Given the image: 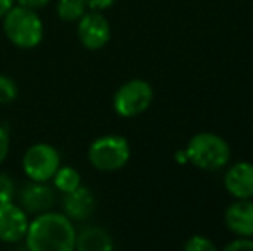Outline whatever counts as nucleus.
Segmentation results:
<instances>
[{
	"label": "nucleus",
	"instance_id": "5",
	"mask_svg": "<svg viewBox=\"0 0 253 251\" xmlns=\"http://www.w3.org/2000/svg\"><path fill=\"white\" fill-rule=\"evenodd\" d=\"M153 90L143 79H131L124 83L114 95V110L124 119L138 117L152 105Z\"/></svg>",
	"mask_w": 253,
	"mask_h": 251
},
{
	"label": "nucleus",
	"instance_id": "24",
	"mask_svg": "<svg viewBox=\"0 0 253 251\" xmlns=\"http://www.w3.org/2000/svg\"><path fill=\"white\" fill-rule=\"evenodd\" d=\"M176 160L179 162H188V157H186V151H177L176 153Z\"/></svg>",
	"mask_w": 253,
	"mask_h": 251
},
{
	"label": "nucleus",
	"instance_id": "11",
	"mask_svg": "<svg viewBox=\"0 0 253 251\" xmlns=\"http://www.w3.org/2000/svg\"><path fill=\"white\" fill-rule=\"evenodd\" d=\"M224 220L231 232L240 238H252L253 236V201L238 200L226 208Z\"/></svg>",
	"mask_w": 253,
	"mask_h": 251
},
{
	"label": "nucleus",
	"instance_id": "20",
	"mask_svg": "<svg viewBox=\"0 0 253 251\" xmlns=\"http://www.w3.org/2000/svg\"><path fill=\"white\" fill-rule=\"evenodd\" d=\"M226 251H236V250H253V239L250 238H238L233 243H227L224 246Z\"/></svg>",
	"mask_w": 253,
	"mask_h": 251
},
{
	"label": "nucleus",
	"instance_id": "16",
	"mask_svg": "<svg viewBox=\"0 0 253 251\" xmlns=\"http://www.w3.org/2000/svg\"><path fill=\"white\" fill-rule=\"evenodd\" d=\"M17 98V84L9 76L0 72V104H12Z\"/></svg>",
	"mask_w": 253,
	"mask_h": 251
},
{
	"label": "nucleus",
	"instance_id": "4",
	"mask_svg": "<svg viewBox=\"0 0 253 251\" xmlns=\"http://www.w3.org/2000/svg\"><path fill=\"white\" fill-rule=\"evenodd\" d=\"M131 148L126 138L117 134L100 136L88 148V160L100 172H116L127 164Z\"/></svg>",
	"mask_w": 253,
	"mask_h": 251
},
{
	"label": "nucleus",
	"instance_id": "10",
	"mask_svg": "<svg viewBox=\"0 0 253 251\" xmlns=\"http://www.w3.org/2000/svg\"><path fill=\"white\" fill-rule=\"evenodd\" d=\"M224 186L236 200L253 198V164L238 162L224 176Z\"/></svg>",
	"mask_w": 253,
	"mask_h": 251
},
{
	"label": "nucleus",
	"instance_id": "14",
	"mask_svg": "<svg viewBox=\"0 0 253 251\" xmlns=\"http://www.w3.org/2000/svg\"><path fill=\"white\" fill-rule=\"evenodd\" d=\"M53 186L57 191H60L62 194L71 193V191L78 189L81 186V174L71 165H60L57 169V172L52 178Z\"/></svg>",
	"mask_w": 253,
	"mask_h": 251
},
{
	"label": "nucleus",
	"instance_id": "21",
	"mask_svg": "<svg viewBox=\"0 0 253 251\" xmlns=\"http://www.w3.org/2000/svg\"><path fill=\"white\" fill-rule=\"evenodd\" d=\"M16 2H17V5H21V7H26V9H31V10H38V9L47 7L50 0H16Z\"/></svg>",
	"mask_w": 253,
	"mask_h": 251
},
{
	"label": "nucleus",
	"instance_id": "19",
	"mask_svg": "<svg viewBox=\"0 0 253 251\" xmlns=\"http://www.w3.org/2000/svg\"><path fill=\"white\" fill-rule=\"evenodd\" d=\"M9 148H10L9 131H7V127L0 126V165L5 162L7 155H9Z\"/></svg>",
	"mask_w": 253,
	"mask_h": 251
},
{
	"label": "nucleus",
	"instance_id": "9",
	"mask_svg": "<svg viewBox=\"0 0 253 251\" xmlns=\"http://www.w3.org/2000/svg\"><path fill=\"white\" fill-rule=\"evenodd\" d=\"M19 207L23 208L26 214L38 215L43 212L52 210L53 203H55V193L47 182H38L31 181L21 189L19 194Z\"/></svg>",
	"mask_w": 253,
	"mask_h": 251
},
{
	"label": "nucleus",
	"instance_id": "3",
	"mask_svg": "<svg viewBox=\"0 0 253 251\" xmlns=\"http://www.w3.org/2000/svg\"><path fill=\"white\" fill-rule=\"evenodd\" d=\"M188 162L202 171L222 169L231 158V148L226 140L213 133H198L186 146Z\"/></svg>",
	"mask_w": 253,
	"mask_h": 251
},
{
	"label": "nucleus",
	"instance_id": "18",
	"mask_svg": "<svg viewBox=\"0 0 253 251\" xmlns=\"http://www.w3.org/2000/svg\"><path fill=\"white\" fill-rule=\"evenodd\" d=\"M184 250L186 251H213L215 250V245H213L209 238H205V236H193L190 241H186Z\"/></svg>",
	"mask_w": 253,
	"mask_h": 251
},
{
	"label": "nucleus",
	"instance_id": "22",
	"mask_svg": "<svg viewBox=\"0 0 253 251\" xmlns=\"http://www.w3.org/2000/svg\"><path fill=\"white\" fill-rule=\"evenodd\" d=\"M114 2H116V0H86L88 9H91V10L109 9L110 5H114Z\"/></svg>",
	"mask_w": 253,
	"mask_h": 251
},
{
	"label": "nucleus",
	"instance_id": "1",
	"mask_svg": "<svg viewBox=\"0 0 253 251\" xmlns=\"http://www.w3.org/2000/svg\"><path fill=\"white\" fill-rule=\"evenodd\" d=\"M76 232L66 214L48 210L35 215L28 225L24 241L31 251H73Z\"/></svg>",
	"mask_w": 253,
	"mask_h": 251
},
{
	"label": "nucleus",
	"instance_id": "6",
	"mask_svg": "<svg viewBox=\"0 0 253 251\" xmlns=\"http://www.w3.org/2000/svg\"><path fill=\"white\" fill-rule=\"evenodd\" d=\"M60 167V155L52 144H31L23 157V171L30 181L48 182Z\"/></svg>",
	"mask_w": 253,
	"mask_h": 251
},
{
	"label": "nucleus",
	"instance_id": "15",
	"mask_svg": "<svg viewBox=\"0 0 253 251\" xmlns=\"http://www.w3.org/2000/svg\"><path fill=\"white\" fill-rule=\"evenodd\" d=\"M88 12L86 0H59L57 2V14L66 23H78Z\"/></svg>",
	"mask_w": 253,
	"mask_h": 251
},
{
	"label": "nucleus",
	"instance_id": "12",
	"mask_svg": "<svg viewBox=\"0 0 253 251\" xmlns=\"http://www.w3.org/2000/svg\"><path fill=\"white\" fill-rule=\"evenodd\" d=\"M64 214L76 222H84L91 217L95 210V196L88 188L80 186L78 189L64 194Z\"/></svg>",
	"mask_w": 253,
	"mask_h": 251
},
{
	"label": "nucleus",
	"instance_id": "23",
	"mask_svg": "<svg viewBox=\"0 0 253 251\" xmlns=\"http://www.w3.org/2000/svg\"><path fill=\"white\" fill-rule=\"evenodd\" d=\"M16 3V0H0V21L10 10V7Z\"/></svg>",
	"mask_w": 253,
	"mask_h": 251
},
{
	"label": "nucleus",
	"instance_id": "17",
	"mask_svg": "<svg viewBox=\"0 0 253 251\" xmlns=\"http://www.w3.org/2000/svg\"><path fill=\"white\" fill-rule=\"evenodd\" d=\"M16 196V182L10 176L0 172V203L12 201Z\"/></svg>",
	"mask_w": 253,
	"mask_h": 251
},
{
	"label": "nucleus",
	"instance_id": "2",
	"mask_svg": "<svg viewBox=\"0 0 253 251\" xmlns=\"http://www.w3.org/2000/svg\"><path fill=\"white\" fill-rule=\"evenodd\" d=\"M3 33L17 48H35L43 40V23L37 10L26 9L17 3L2 17Z\"/></svg>",
	"mask_w": 253,
	"mask_h": 251
},
{
	"label": "nucleus",
	"instance_id": "7",
	"mask_svg": "<svg viewBox=\"0 0 253 251\" xmlns=\"http://www.w3.org/2000/svg\"><path fill=\"white\" fill-rule=\"evenodd\" d=\"M78 38L88 50H100L110 40V24L100 10L84 12L78 21Z\"/></svg>",
	"mask_w": 253,
	"mask_h": 251
},
{
	"label": "nucleus",
	"instance_id": "8",
	"mask_svg": "<svg viewBox=\"0 0 253 251\" xmlns=\"http://www.w3.org/2000/svg\"><path fill=\"white\" fill-rule=\"evenodd\" d=\"M30 225L28 214L14 201L0 203V241L2 243H19L24 239Z\"/></svg>",
	"mask_w": 253,
	"mask_h": 251
},
{
	"label": "nucleus",
	"instance_id": "13",
	"mask_svg": "<svg viewBox=\"0 0 253 251\" xmlns=\"http://www.w3.org/2000/svg\"><path fill=\"white\" fill-rule=\"evenodd\" d=\"M114 248L112 238L100 227H84L76 232L74 250L80 251H110Z\"/></svg>",
	"mask_w": 253,
	"mask_h": 251
}]
</instances>
